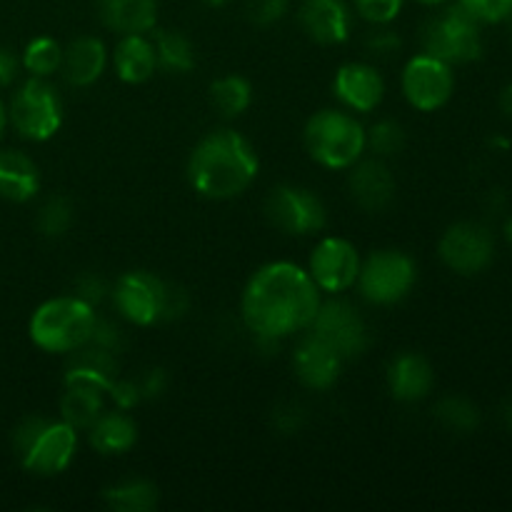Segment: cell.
<instances>
[{"mask_svg": "<svg viewBox=\"0 0 512 512\" xmlns=\"http://www.w3.org/2000/svg\"><path fill=\"white\" fill-rule=\"evenodd\" d=\"M418 270L415 263L400 250H378L360 265V293L368 303L393 305L400 303L413 290Z\"/></svg>", "mask_w": 512, "mask_h": 512, "instance_id": "7", "label": "cell"}, {"mask_svg": "<svg viewBox=\"0 0 512 512\" xmlns=\"http://www.w3.org/2000/svg\"><path fill=\"white\" fill-rule=\"evenodd\" d=\"M388 385L395 400L415 403L433 388V368L418 353H400L388 368Z\"/></svg>", "mask_w": 512, "mask_h": 512, "instance_id": "21", "label": "cell"}, {"mask_svg": "<svg viewBox=\"0 0 512 512\" xmlns=\"http://www.w3.org/2000/svg\"><path fill=\"white\" fill-rule=\"evenodd\" d=\"M500 418H503L505 428L512 430V400H508V403L503 405V410H500Z\"/></svg>", "mask_w": 512, "mask_h": 512, "instance_id": "45", "label": "cell"}, {"mask_svg": "<svg viewBox=\"0 0 512 512\" xmlns=\"http://www.w3.org/2000/svg\"><path fill=\"white\" fill-rule=\"evenodd\" d=\"M288 3L290 0H248V3H245V13H248V18L253 20L255 25H263L265 28V25H273L285 18Z\"/></svg>", "mask_w": 512, "mask_h": 512, "instance_id": "35", "label": "cell"}, {"mask_svg": "<svg viewBox=\"0 0 512 512\" xmlns=\"http://www.w3.org/2000/svg\"><path fill=\"white\" fill-rule=\"evenodd\" d=\"M360 255L353 243L343 238H325L310 255V278L325 293H343L358 283Z\"/></svg>", "mask_w": 512, "mask_h": 512, "instance_id": "12", "label": "cell"}, {"mask_svg": "<svg viewBox=\"0 0 512 512\" xmlns=\"http://www.w3.org/2000/svg\"><path fill=\"white\" fill-rule=\"evenodd\" d=\"M105 63H108V50H105L103 40L83 35L63 50L60 70L73 88H88L103 75Z\"/></svg>", "mask_w": 512, "mask_h": 512, "instance_id": "19", "label": "cell"}, {"mask_svg": "<svg viewBox=\"0 0 512 512\" xmlns=\"http://www.w3.org/2000/svg\"><path fill=\"white\" fill-rule=\"evenodd\" d=\"M495 243L488 228L478 223H458L440 240V258L460 275H475L493 260Z\"/></svg>", "mask_w": 512, "mask_h": 512, "instance_id": "13", "label": "cell"}, {"mask_svg": "<svg viewBox=\"0 0 512 512\" xmlns=\"http://www.w3.org/2000/svg\"><path fill=\"white\" fill-rule=\"evenodd\" d=\"M255 175L258 155L235 130H215L205 135L188 160L190 185L210 200L235 198L253 183Z\"/></svg>", "mask_w": 512, "mask_h": 512, "instance_id": "2", "label": "cell"}, {"mask_svg": "<svg viewBox=\"0 0 512 512\" xmlns=\"http://www.w3.org/2000/svg\"><path fill=\"white\" fill-rule=\"evenodd\" d=\"M345 360L330 348L328 343L318 338V335L308 333L298 343L293 355L295 375L300 378V383L310 390H328L333 388L335 380L340 375V365Z\"/></svg>", "mask_w": 512, "mask_h": 512, "instance_id": "15", "label": "cell"}, {"mask_svg": "<svg viewBox=\"0 0 512 512\" xmlns=\"http://www.w3.org/2000/svg\"><path fill=\"white\" fill-rule=\"evenodd\" d=\"M203 3H208V5H210V8H220V5L230 3V0H203Z\"/></svg>", "mask_w": 512, "mask_h": 512, "instance_id": "47", "label": "cell"}, {"mask_svg": "<svg viewBox=\"0 0 512 512\" xmlns=\"http://www.w3.org/2000/svg\"><path fill=\"white\" fill-rule=\"evenodd\" d=\"M165 293H168V283L155 278L153 273L135 270L118 280L113 300L125 320L135 325H153L163 320Z\"/></svg>", "mask_w": 512, "mask_h": 512, "instance_id": "11", "label": "cell"}, {"mask_svg": "<svg viewBox=\"0 0 512 512\" xmlns=\"http://www.w3.org/2000/svg\"><path fill=\"white\" fill-rule=\"evenodd\" d=\"M40 188L38 165L18 150H0V198L25 203Z\"/></svg>", "mask_w": 512, "mask_h": 512, "instance_id": "22", "label": "cell"}, {"mask_svg": "<svg viewBox=\"0 0 512 512\" xmlns=\"http://www.w3.org/2000/svg\"><path fill=\"white\" fill-rule=\"evenodd\" d=\"M423 48L443 63H470L483 53L480 43V23L463 8L450 5L445 13L435 15L423 28Z\"/></svg>", "mask_w": 512, "mask_h": 512, "instance_id": "5", "label": "cell"}, {"mask_svg": "<svg viewBox=\"0 0 512 512\" xmlns=\"http://www.w3.org/2000/svg\"><path fill=\"white\" fill-rule=\"evenodd\" d=\"M308 328L323 343H328L343 360L358 358L368 348V328H365V320L345 300L320 303L318 313H315L313 323Z\"/></svg>", "mask_w": 512, "mask_h": 512, "instance_id": "9", "label": "cell"}, {"mask_svg": "<svg viewBox=\"0 0 512 512\" xmlns=\"http://www.w3.org/2000/svg\"><path fill=\"white\" fill-rule=\"evenodd\" d=\"M10 120L15 130L28 140H48L63 123V103L45 78H30L20 85L10 103Z\"/></svg>", "mask_w": 512, "mask_h": 512, "instance_id": "6", "label": "cell"}, {"mask_svg": "<svg viewBox=\"0 0 512 512\" xmlns=\"http://www.w3.org/2000/svg\"><path fill=\"white\" fill-rule=\"evenodd\" d=\"M273 423L283 435L298 433V430L303 428V410L293 403L280 405V408L273 413Z\"/></svg>", "mask_w": 512, "mask_h": 512, "instance_id": "41", "label": "cell"}, {"mask_svg": "<svg viewBox=\"0 0 512 512\" xmlns=\"http://www.w3.org/2000/svg\"><path fill=\"white\" fill-rule=\"evenodd\" d=\"M155 58H158L160 68L168 73H190L195 65L193 43L178 30H163L155 38Z\"/></svg>", "mask_w": 512, "mask_h": 512, "instance_id": "27", "label": "cell"}, {"mask_svg": "<svg viewBox=\"0 0 512 512\" xmlns=\"http://www.w3.org/2000/svg\"><path fill=\"white\" fill-rule=\"evenodd\" d=\"M5 123H8V113H5L3 103H0V138H3V130H5Z\"/></svg>", "mask_w": 512, "mask_h": 512, "instance_id": "46", "label": "cell"}, {"mask_svg": "<svg viewBox=\"0 0 512 512\" xmlns=\"http://www.w3.org/2000/svg\"><path fill=\"white\" fill-rule=\"evenodd\" d=\"M60 413L70 428L88 430L103 415V390L88 385H65Z\"/></svg>", "mask_w": 512, "mask_h": 512, "instance_id": "25", "label": "cell"}, {"mask_svg": "<svg viewBox=\"0 0 512 512\" xmlns=\"http://www.w3.org/2000/svg\"><path fill=\"white\" fill-rule=\"evenodd\" d=\"M365 48L373 55H378V58H390V55L400 50V38L388 28L373 30V33L365 38Z\"/></svg>", "mask_w": 512, "mask_h": 512, "instance_id": "37", "label": "cell"}, {"mask_svg": "<svg viewBox=\"0 0 512 512\" xmlns=\"http://www.w3.org/2000/svg\"><path fill=\"white\" fill-rule=\"evenodd\" d=\"M353 3L360 18L373 25H388L403 8V0H353Z\"/></svg>", "mask_w": 512, "mask_h": 512, "instance_id": "33", "label": "cell"}, {"mask_svg": "<svg viewBox=\"0 0 512 512\" xmlns=\"http://www.w3.org/2000/svg\"><path fill=\"white\" fill-rule=\"evenodd\" d=\"M45 425H48V420H45V418H28V420H23V423H20L18 428H15L13 443H15V450H18L20 458H23L25 450H28L30 445H33V440L38 438L40 430H43Z\"/></svg>", "mask_w": 512, "mask_h": 512, "instance_id": "40", "label": "cell"}, {"mask_svg": "<svg viewBox=\"0 0 512 512\" xmlns=\"http://www.w3.org/2000/svg\"><path fill=\"white\" fill-rule=\"evenodd\" d=\"M453 70L448 63L433 58V55L423 53L415 55L403 70V93L413 108L425 110H438L453 95Z\"/></svg>", "mask_w": 512, "mask_h": 512, "instance_id": "10", "label": "cell"}, {"mask_svg": "<svg viewBox=\"0 0 512 512\" xmlns=\"http://www.w3.org/2000/svg\"><path fill=\"white\" fill-rule=\"evenodd\" d=\"M108 393L120 410H130L133 405H138L140 400H143V395H140V388L135 380H113L108 388Z\"/></svg>", "mask_w": 512, "mask_h": 512, "instance_id": "38", "label": "cell"}, {"mask_svg": "<svg viewBox=\"0 0 512 512\" xmlns=\"http://www.w3.org/2000/svg\"><path fill=\"white\" fill-rule=\"evenodd\" d=\"M105 28L120 35H145L158 23V0H98Z\"/></svg>", "mask_w": 512, "mask_h": 512, "instance_id": "20", "label": "cell"}, {"mask_svg": "<svg viewBox=\"0 0 512 512\" xmlns=\"http://www.w3.org/2000/svg\"><path fill=\"white\" fill-rule=\"evenodd\" d=\"M18 73V60L10 50L0 48V85H8Z\"/></svg>", "mask_w": 512, "mask_h": 512, "instance_id": "43", "label": "cell"}, {"mask_svg": "<svg viewBox=\"0 0 512 512\" xmlns=\"http://www.w3.org/2000/svg\"><path fill=\"white\" fill-rule=\"evenodd\" d=\"M165 385H168V378H165V373L160 368L148 370V373L138 380V388L143 398H158V395H163Z\"/></svg>", "mask_w": 512, "mask_h": 512, "instance_id": "42", "label": "cell"}, {"mask_svg": "<svg viewBox=\"0 0 512 512\" xmlns=\"http://www.w3.org/2000/svg\"><path fill=\"white\" fill-rule=\"evenodd\" d=\"M63 63V48L53 38L30 40L23 53V65L33 78H50Z\"/></svg>", "mask_w": 512, "mask_h": 512, "instance_id": "29", "label": "cell"}, {"mask_svg": "<svg viewBox=\"0 0 512 512\" xmlns=\"http://www.w3.org/2000/svg\"><path fill=\"white\" fill-rule=\"evenodd\" d=\"M88 343L98 345V348L110 350V353H118L123 348V330L113 323V320L95 318L93 333H90Z\"/></svg>", "mask_w": 512, "mask_h": 512, "instance_id": "36", "label": "cell"}, {"mask_svg": "<svg viewBox=\"0 0 512 512\" xmlns=\"http://www.w3.org/2000/svg\"><path fill=\"white\" fill-rule=\"evenodd\" d=\"M510 20H512V18H510Z\"/></svg>", "mask_w": 512, "mask_h": 512, "instance_id": "50", "label": "cell"}, {"mask_svg": "<svg viewBox=\"0 0 512 512\" xmlns=\"http://www.w3.org/2000/svg\"><path fill=\"white\" fill-rule=\"evenodd\" d=\"M460 5L478 23H500V20L510 18L512 10V0H460Z\"/></svg>", "mask_w": 512, "mask_h": 512, "instance_id": "34", "label": "cell"}, {"mask_svg": "<svg viewBox=\"0 0 512 512\" xmlns=\"http://www.w3.org/2000/svg\"><path fill=\"white\" fill-rule=\"evenodd\" d=\"M158 68L155 45L143 35H123L115 48V73L125 83H145Z\"/></svg>", "mask_w": 512, "mask_h": 512, "instance_id": "23", "label": "cell"}, {"mask_svg": "<svg viewBox=\"0 0 512 512\" xmlns=\"http://www.w3.org/2000/svg\"><path fill=\"white\" fill-rule=\"evenodd\" d=\"M505 235H508V240H510V245H512V218H510L508 228H505Z\"/></svg>", "mask_w": 512, "mask_h": 512, "instance_id": "49", "label": "cell"}, {"mask_svg": "<svg viewBox=\"0 0 512 512\" xmlns=\"http://www.w3.org/2000/svg\"><path fill=\"white\" fill-rule=\"evenodd\" d=\"M300 25L320 45H338L350 35V10L343 0H305Z\"/></svg>", "mask_w": 512, "mask_h": 512, "instance_id": "17", "label": "cell"}, {"mask_svg": "<svg viewBox=\"0 0 512 512\" xmlns=\"http://www.w3.org/2000/svg\"><path fill=\"white\" fill-rule=\"evenodd\" d=\"M75 290H78V298L85 300V303H90V305L100 303V300L108 295V285H105V280L95 273L80 275L78 283H75Z\"/></svg>", "mask_w": 512, "mask_h": 512, "instance_id": "39", "label": "cell"}, {"mask_svg": "<svg viewBox=\"0 0 512 512\" xmlns=\"http://www.w3.org/2000/svg\"><path fill=\"white\" fill-rule=\"evenodd\" d=\"M210 100H213V105L223 118H238L250 108L253 88L240 75H225V78L215 80L210 85Z\"/></svg>", "mask_w": 512, "mask_h": 512, "instance_id": "28", "label": "cell"}, {"mask_svg": "<svg viewBox=\"0 0 512 512\" xmlns=\"http://www.w3.org/2000/svg\"><path fill=\"white\" fill-rule=\"evenodd\" d=\"M270 223L288 235H313L320 233L328 223V210L323 200L313 190L283 185L268 195L265 203Z\"/></svg>", "mask_w": 512, "mask_h": 512, "instance_id": "8", "label": "cell"}, {"mask_svg": "<svg viewBox=\"0 0 512 512\" xmlns=\"http://www.w3.org/2000/svg\"><path fill=\"white\" fill-rule=\"evenodd\" d=\"M75 220V210L70 205L68 198L63 195H53L50 200H45L43 208L38 210V228L40 233L48 235V238H60L70 230Z\"/></svg>", "mask_w": 512, "mask_h": 512, "instance_id": "31", "label": "cell"}, {"mask_svg": "<svg viewBox=\"0 0 512 512\" xmlns=\"http://www.w3.org/2000/svg\"><path fill=\"white\" fill-rule=\"evenodd\" d=\"M75 448H78V430L70 428L65 420L60 423L48 420L33 445L25 450L23 468L35 475H58L70 465Z\"/></svg>", "mask_w": 512, "mask_h": 512, "instance_id": "14", "label": "cell"}, {"mask_svg": "<svg viewBox=\"0 0 512 512\" xmlns=\"http://www.w3.org/2000/svg\"><path fill=\"white\" fill-rule=\"evenodd\" d=\"M95 325L93 305L78 295L40 305L30 318V338L48 353H73L90 340Z\"/></svg>", "mask_w": 512, "mask_h": 512, "instance_id": "3", "label": "cell"}, {"mask_svg": "<svg viewBox=\"0 0 512 512\" xmlns=\"http://www.w3.org/2000/svg\"><path fill=\"white\" fill-rule=\"evenodd\" d=\"M333 90L345 108L358 110V113H370L383 100L385 80L373 65L348 63L335 75Z\"/></svg>", "mask_w": 512, "mask_h": 512, "instance_id": "16", "label": "cell"}, {"mask_svg": "<svg viewBox=\"0 0 512 512\" xmlns=\"http://www.w3.org/2000/svg\"><path fill=\"white\" fill-rule=\"evenodd\" d=\"M500 105H503L505 113H508L510 118H512V85H510V88L503 90V98H500Z\"/></svg>", "mask_w": 512, "mask_h": 512, "instance_id": "44", "label": "cell"}, {"mask_svg": "<svg viewBox=\"0 0 512 512\" xmlns=\"http://www.w3.org/2000/svg\"><path fill=\"white\" fill-rule=\"evenodd\" d=\"M90 445L103 455H120L138 440V428L125 413H103L88 428Z\"/></svg>", "mask_w": 512, "mask_h": 512, "instance_id": "24", "label": "cell"}, {"mask_svg": "<svg viewBox=\"0 0 512 512\" xmlns=\"http://www.w3.org/2000/svg\"><path fill=\"white\" fill-rule=\"evenodd\" d=\"M418 3H423V5H440V3H445V0H418Z\"/></svg>", "mask_w": 512, "mask_h": 512, "instance_id": "48", "label": "cell"}, {"mask_svg": "<svg viewBox=\"0 0 512 512\" xmlns=\"http://www.w3.org/2000/svg\"><path fill=\"white\" fill-rule=\"evenodd\" d=\"M305 145L315 163L330 170L350 168L365 150V128L343 110H320L305 125Z\"/></svg>", "mask_w": 512, "mask_h": 512, "instance_id": "4", "label": "cell"}, {"mask_svg": "<svg viewBox=\"0 0 512 512\" xmlns=\"http://www.w3.org/2000/svg\"><path fill=\"white\" fill-rule=\"evenodd\" d=\"M310 273L293 263H270L250 278L243 293V320L260 343H278L305 330L320 308Z\"/></svg>", "mask_w": 512, "mask_h": 512, "instance_id": "1", "label": "cell"}, {"mask_svg": "<svg viewBox=\"0 0 512 512\" xmlns=\"http://www.w3.org/2000/svg\"><path fill=\"white\" fill-rule=\"evenodd\" d=\"M435 418L453 433H473L480 423L478 408L465 398H443L435 405Z\"/></svg>", "mask_w": 512, "mask_h": 512, "instance_id": "30", "label": "cell"}, {"mask_svg": "<svg viewBox=\"0 0 512 512\" xmlns=\"http://www.w3.org/2000/svg\"><path fill=\"white\" fill-rule=\"evenodd\" d=\"M110 510L118 512H148L158 505V488L148 480H125L103 493Z\"/></svg>", "mask_w": 512, "mask_h": 512, "instance_id": "26", "label": "cell"}, {"mask_svg": "<svg viewBox=\"0 0 512 512\" xmlns=\"http://www.w3.org/2000/svg\"><path fill=\"white\" fill-rule=\"evenodd\" d=\"M405 145V130L403 125L395 120H380L373 128L365 133V148L375 153V158H390V155L400 153Z\"/></svg>", "mask_w": 512, "mask_h": 512, "instance_id": "32", "label": "cell"}, {"mask_svg": "<svg viewBox=\"0 0 512 512\" xmlns=\"http://www.w3.org/2000/svg\"><path fill=\"white\" fill-rule=\"evenodd\" d=\"M350 193L353 200L368 213H380L395 198V180L390 168L380 158L365 160L350 173Z\"/></svg>", "mask_w": 512, "mask_h": 512, "instance_id": "18", "label": "cell"}]
</instances>
